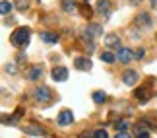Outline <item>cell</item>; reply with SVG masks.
Returning <instances> with one entry per match:
<instances>
[{
	"label": "cell",
	"mask_w": 157,
	"mask_h": 138,
	"mask_svg": "<svg viewBox=\"0 0 157 138\" xmlns=\"http://www.w3.org/2000/svg\"><path fill=\"white\" fill-rule=\"evenodd\" d=\"M10 41H12V45H16V47H25L29 43V27L14 29L12 35H10Z\"/></svg>",
	"instance_id": "6da1fadb"
},
{
	"label": "cell",
	"mask_w": 157,
	"mask_h": 138,
	"mask_svg": "<svg viewBox=\"0 0 157 138\" xmlns=\"http://www.w3.org/2000/svg\"><path fill=\"white\" fill-rule=\"evenodd\" d=\"M83 33H86V35H83L86 43H87V41H89V43H93V39H95V37L103 35V26H99V23H89Z\"/></svg>",
	"instance_id": "7a4b0ae2"
},
{
	"label": "cell",
	"mask_w": 157,
	"mask_h": 138,
	"mask_svg": "<svg viewBox=\"0 0 157 138\" xmlns=\"http://www.w3.org/2000/svg\"><path fill=\"white\" fill-rule=\"evenodd\" d=\"M51 97H52V93H51L49 86H39L35 89V99H37L39 103H49Z\"/></svg>",
	"instance_id": "3957f363"
},
{
	"label": "cell",
	"mask_w": 157,
	"mask_h": 138,
	"mask_svg": "<svg viewBox=\"0 0 157 138\" xmlns=\"http://www.w3.org/2000/svg\"><path fill=\"white\" fill-rule=\"evenodd\" d=\"M51 76H52L54 82H66L68 80V68L66 66H54L52 72H51Z\"/></svg>",
	"instance_id": "277c9868"
},
{
	"label": "cell",
	"mask_w": 157,
	"mask_h": 138,
	"mask_svg": "<svg viewBox=\"0 0 157 138\" xmlns=\"http://www.w3.org/2000/svg\"><path fill=\"white\" fill-rule=\"evenodd\" d=\"M111 2L109 0H97V6H95V12L97 14H101V16H105V18H109L111 16Z\"/></svg>",
	"instance_id": "5b68a950"
},
{
	"label": "cell",
	"mask_w": 157,
	"mask_h": 138,
	"mask_svg": "<svg viewBox=\"0 0 157 138\" xmlns=\"http://www.w3.org/2000/svg\"><path fill=\"white\" fill-rule=\"evenodd\" d=\"M117 58L122 64H128L132 58H134V51H130V49H126V47H120L118 53H117Z\"/></svg>",
	"instance_id": "8992f818"
},
{
	"label": "cell",
	"mask_w": 157,
	"mask_h": 138,
	"mask_svg": "<svg viewBox=\"0 0 157 138\" xmlns=\"http://www.w3.org/2000/svg\"><path fill=\"white\" fill-rule=\"evenodd\" d=\"M136 26H140V27H144V29L151 27V18H149L147 12H142V14L136 16Z\"/></svg>",
	"instance_id": "52a82bcc"
},
{
	"label": "cell",
	"mask_w": 157,
	"mask_h": 138,
	"mask_svg": "<svg viewBox=\"0 0 157 138\" xmlns=\"http://www.w3.org/2000/svg\"><path fill=\"white\" fill-rule=\"evenodd\" d=\"M72 123H74V115H72V111H68V109L60 111V115H58V124H60V127H66V124H72Z\"/></svg>",
	"instance_id": "ba28073f"
},
{
	"label": "cell",
	"mask_w": 157,
	"mask_h": 138,
	"mask_svg": "<svg viewBox=\"0 0 157 138\" xmlns=\"http://www.w3.org/2000/svg\"><path fill=\"white\" fill-rule=\"evenodd\" d=\"M122 82L126 84V86H134V84L138 82V72L136 70H126L122 74Z\"/></svg>",
	"instance_id": "9c48e42d"
},
{
	"label": "cell",
	"mask_w": 157,
	"mask_h": 138,
	"mask_svg": "<svg viewBox=\"0 0 157 138\" xmlns=\"http://www.w3.org/2000/svg\"><path fill=\"white\" fill-rule=\"evenodd\" d=\"M25 76H27L31 82L41 80V76H43V68H41V66H31V68H29V70L25 72Z\"/></svg>",
	"instance_id": "30bf717a"
},
{
	"label": "cell",
	"mask_w": 157,
	"mask_h": 138,
	"mask_svg": "<svg viewBox=\"0 0 157 138\" xmlns=\"http://www.w3.org/2000/svg\"><path fill=\"white\" fill-rule=\"evenodd\" d=\"M74 66L80 68V70H89V68H91V61H89L87 57H78L74 61Z\"/></svg>",
	"instance_id": "8fae6325"
},
{
	"label": "cell",
	"mask_w": 157,
	"mask_h": 138,
	"mask_svg": "<svg viewBox=\"0 0 157 138\" xmlns=\"http://www.w3.org/2000/svg\"><path fill=\"white\" fill-rule=\"evenodd\" d=\"M62 10L66 12V14H76L78 12L76 0H62Z\"/></svg>",
	"instance_id": "7c38bea8"
},
{
	"label": "cell",
	"mask_w": 157,
	"mask_h": 138,
	"mask_svg": "<svg viewBox=\"0 0 157 138\" xmlns=\"http://www.w3.org/2000/svg\"><path fill=\"white\" fill-rule=\"evenodd\" d=\"M105 45L107 47H114V49H120V37L114 35V33L107 35V37H105Z\"/></svg>",
	"instance_id": "4fadbf2b"
},
{
	"label": "cell",
	"mask_w": 157,
	"mask_h": 138,
	"mask_svg": "<svg viewBox=\"0 0 157 138\" xmlns=\"http://www.w3.org/2000/svg\"><path fill=\"white\" fill-rule=\"evenodd\" d=\"M41 39H43L45 43H49V45L58 43V35H56V33H52V31H43V33H41Z\"/></svg>",
	"instance_id": "5bb4252c"
},
{
	"label": "cell",
	"mask_w": 157,
	"mask_h": 138,
	"mask_svg": "<svg viewBox=\"0 0 157 138\" xmlns=\"http://www.w3.org/2000/svg\"><path fill=\"white\" fill-rule=\"evenodd\" d=\"M136 97L140 103H147V99H149V92H147V88H138L136 89Z\"/></svg>",
	"instance_id": "9a60e30c"
},
{
	"label": "cell",
	"mask_w": 157,
	"mask_h": 138,
	"mask_svg": "<svg viewBox=\"0 0 157 138\" xmlns=\"http://www.w3.org/2000/svg\"><path fill=\"white\" fill-rule=\"evenodd\" d=\"M144 121H146V123L149 124V128H155V130H157V111L147 113V115L144 117Z\"/></svg>",
	"instance_id": "2e32d148"
},
{
	"label": "cell",
	"mask_w": 157,
	"mask_h": 138,
	"mask_svg": "<svg viewBox=\"0 0 157 138\" xmlns=\"http://www.w3.org/2000/svg\"><path fill=\"white\" fill-rule=\"evenodd\" d=\"M91 97H93L95 103H105V101H107V93H105V92H101V89H97V92H93Z\"/></svg>",
	"instance_id": "e0dca14e"
},
{
	"label": "cell",
	"mask_w": 157,
	"mask_h": 138,
	"mask_svg": "<svg viewBox=\"0 0 157 138\" xmlns=\"http://www.w3.org/2000/svg\"><path fill=\"white\" fill-rule=\"evenodd\" d=\"M101 61H103V62H107V64H113L114 61H117V57H114L113 53L105 51V53H101Z\"/></svg>",
	"instance_id": "ac0fdd59"
},
{
	"label": "cell",
	"mask_w": 157,
	"mask_h": 138,
	"mask_svg": "<svg viewBox=\"0 0 157 138\" xmlns=\"http://www.w3.org/2000/svg\"><path fill=\"white\" fill-rule=\"evenodd\" d=\"M25 132H27V134H33V136H43V134H45V130H43V128H39V127H27V128H25Z\"/></svg>",
	"instance_id": "d6986e66"
},
{
	"label": "cell",
	"mask_w": 157,
	"mask_h": 138,
	"mask_svg": "<svg viewBox=\"0 0 157 138\" xmlns=\"http://www.w3.org/2000/svg\"><path fill=\"white\" fill-rule=\"evenodd\" d=\"M12 8H14V4L12 2H8V0H2V4H0V12L6 16L8 12H12Z\"/></svg>",
	"instance_id": "ffe728a7"
},
{
	"label": "cell",
	"mask_w": 157,
	"mask_h": 138,
	"mask_svg": "<svg viewBox=\"0 0 157 138\" xmlns=\"http://www.w3.org/2000/svg\"><path fill=\"white\" fill-rule=\"evenodd\" d=\"M128 128H130V123L128 121H118L117 123V130H118V132H126Z\"/></svg>",
	"instance_id": "44dd1931"
},
{
	"label": "cell",
	"mask_w": 157,
	"mask_h": 138,
	"mask_svg": "<svg viewBox=\"0 0 157 138\" xmlns=\"http://www.w3.org/2000/svg\"><path fill=\"white\" fill-rule=\"evenodd\" d=\"M27 6H29L27 0H16V8H17V10L23 12V10H27Z\"/></svg>",
	"instance_id": "7402d4cb"
},
{
	"label": "cell",
	"mask_w": 157,
	"mask_h": 138,
	"mask_svg": "<svg viewBox=\"0 0 157 138\" xmlns=\"http://www.w3.org/2000/svg\"><path fill=\"white\" fill-rule=\"evenodd\" d=\"M93 138H109V134H107L105 128H99V130H95V136Z\"/></svg>",
	"instance_id": "603a6c76"
},
{
	"label": "cell",
	"mask_w": 157,
	"mask_h": 138,
	"mask_svg": "<svg viewBox=\"0 0 157 138\" xmlns=\"http://www.w3.org/2000/svg\"><path fill=\"white\" fill-rule=\"evenodd\" d=\"M144 57H146V49H136L134 58H138V61H140V58H144Z\"/></svg>",
	"instance_id": "cb8c5ba5"
},
{
	"label": "cell",
	"mask_w": 157,
	"mask_h": 138,
	"mask_svg": "<svg viewBox=\"0 0 157 138\" xmlns=\"http://www.w3.org/2000/svg\"><path fill=\"white\" fill-rule=\"evenodd\" d=\"M20 117H21V109H17V111L14 113V117L10 119V123H12V124H14V123H17V121H20Z\"/></svg>",
	"instance_id": "d4e9b609"
},
{
	"label": "cell",
	"mask_w": 157,
	"mask_h": 138,
	"mask_svg": "<svg viewBox=\"0 0 157 138\" xmlns=\"http://www.w3.org/2000/svg\"><path fill=\"white\" fill-rule=\"evenodd\" d=\"M6 72H8V74H16V68H14V64H8V66H6Z\"/></svg>",
	"instance_id": "484cf974"
},
{
	"label": "cell",
	"mask_w": 157,
	"mask_h": 138,
	"mask_svg": "<svg viewBox=\"0 0 157 138\" xmlns=\"http://www.w3.org/2000/svg\"><path fill=\"white\" fill-rule=\"evenodd\" d=\"M114 138H130V134L128 132H117V136Z\"/></svg>",
	"instance_id": "4316f807"
},
{
	"label": "cell",
	"mask_w": 157,
	"mask_h": 138,
	"mask_svg": "<svg viewBox=\"0 0 157 138\" xmlns=\"http://www.w3.org/2000/svg\"><path fill=\"white\" fill-rule=\"evenodd\" d=\"M91 136H95V132H89V130L87 132H82V138H91Z\"/></svg>",
	"instance_id": "83f0119b"
},
{
	"label": "cell",
	"mask_w": 157,
	"mask_h": 138,
	"mask_svg": "<svg viewBox=\"0 0 157 138\" xmlns=\"http://www.w3.org/2000/svg\"><path fill=\"white\" fill-rule=\"evenodd\" d=\"M95 51V43H89L87 45V53H93Z\"/></svg>",
	"instance_id": "f1b7e54d"
},
{
	"label": "cell",
	"mask_w": 157,
	"mask_h": 138,
	"mask_svg": "<svg viewBox=\"0 0 157 138\" xmlns=\"http://www.w3.org/2000/svg\"><path fill=\"white\" fill-rule=\"evenodd\" d=\"M130 4H134V6H138V4H142V0H128Z\"/></svg>",
	"instance_id": "f546056e"
},
{
	"label": "cell",
	"mask_w": 157,
	"mask_h": 138,
	"mask_svg": "<svg viewBox=\"0 0 157 138\" xmlns=\"http://www.w3.org/2000/svg\"><path fill=\"white\" fill-rule=\"evenodd\" d=\"M151 8H153V10L157 12V0H151Z\"/></svg>",
	"instance_id": "4dcf8cb0"
},
{
	"label": "cell",
	"mask_w": 157,
	"mask_h": 138,
	"mask_svg": "<svg viewBox=\"0 0 157 138\" xmlns=\"http://www.w3.org/2000/svg\"><path fill=\"white\" fill-rule=\"evenodd\" d=\"M138 138H149V132H146V134H140Z\"/></svg>",
	"instance_id": "1f68e13d"
},
{
	"label": "cell",
	"mask_w": 157,
	"mask_h": 138,
	"mask_svg": "<svg viewBox=\"0 0 157 138\" xmlns=\"http://www.w3.org/2000/svg\"><path fill=\"white\" fill-rule=\"evenodd\" d=\"M86 2H89V0H86Z\"/></svg>",
	"instance_id": "d6a6232c"
}]
</instances>
